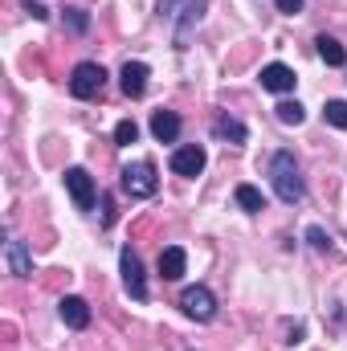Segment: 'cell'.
I'll list each match as a JSON object with an SVG mask.
<instances>
[{
    "label": "cell",
    "instance_id": "1",
    "mask_svg": "<svg viewBox=\"0 0 347 351\" xmlns=\"http://www.w3.org/2000/svg\"><path fill=\"white\" fill-rule=\"evenodd\" d=\"M270 184H274V192H278L282 204H298L307 196V180H302V172H298V164H294L290 152H278L270 160Z\"/></svg>",
    "mask_w": 347,
    "mask_h": 351
},
{
    "label": "cell",
    "instance_id": "5",
    "mask_svg": "<svg viewBox=\"0 0 347 351\" xmlns=\"http://www.w3.org/2000/svg\"><path fill=\"white\" fill-rule=\"evenodd\" d=\"M180 306H184V315L196 319V323H208V319L217 315V298H213L208 286H188V290L180 294Z\"/></svg>",
    "mask_w": 347,
    "mask_h": 351
},
{
    "label": "cell",
    "instance_id": "12",
    "mask_svg": "<svg viewBox=\"0 0 347 351\" xmlns=\"http://www.w3.org/2000/svg\"><path fill=\"white\" fill-rule=\"evenodd\" d=\"M200 16H204V0H188V4H184V16L176 21V49L188 45V37H192V29L200 25Z\"/></svg>",
    "mask_w": 347,
    "mask_h": 351
},
{
    "label": "cell",
    "instance_id": "18",
    "mask_svg": "<svg viewBox=\"0 0 347 351\" xmlns=\"http://www.w3.org/2000/svg\"><path fill=\"white\" fill-rule=\"evenodd\" d=\"M274 110H278V123H286V127H298V123L307 119V110H302V102H290V98H286V102H278Z\"/></svg>",
    "mask_w": 347,
    "mask_h": 351
},
{
    "label": "cell",
    "instance_id": "19",
    "mask_svg": "<svg viewBox=\"0 0 347 351\" xmlns=\"http://www.w3.org/2000/svg\"><path fill=\"white\" fill-rule=\"evenodd\" d=\"M323 119H327L331 127H339V131H347V102H344V98H331V102L323 106Z\"/></svg>",
    "mask_w": 347,
    "mask_h": 351
},
{
    "label": "cell",
    "instance_id": "16",
    "mask_svg": "<svg viewBox=\"0 0 347 351\" xmlns=\"http://www.w3.org/2000/svg\"><path fill=\"white\" fill-rule=\"evenodd\" d=\"M233 200H237V208H246V213H261V208H265V196H261V188H254V184H237V188H233Z\"/></svg>",
    "mask_w": 347,
    "mask_h": 351
},
{
    "label": "cell",
    "instance_id": "25",
    "mask_svg": "<svg viewBox=\"0 0 347 351\" xmlns=\"http://www.w3.org/2000/svg\"><path fill=\"white\" fill-rule=\"evenodd\" d=\"M25 12H29L33 21H45V16H49V12H45V4H37V0H29V4H25Z\"/></svg>",
    "mask_w": 347,
    "mask_h": 351
},
{
    "label": "cell",
    "instance_id": "4",
    "mask_svg": "<svg viewBox=\"0 0 347 351\" xmlns=\"http://www.w3.org/2000/svg\"><path fill=\"white\" fill-rule=\"evenodd\" d=\"M119 274H123L127 294H131L135 302H147V278H143V262H139V254H135L131 245L119 254Z\"/></svg>",
    "mask_w": 347,
    "mask_h": 351
},
{
    "label": "cell",
    "instance_id": "20",
    "mask_svg": "<svg viewBox=\"0 0 347 351\" xmlns=\"http://www.w3.org/2000/svg\"><path fill=\"white\" fill-rule=\"evenodd\" d=\"M135 139H139V127H135L131 119H123V123L115 127V143H119V147H131Z\"/></svg>",
    "mask_w": 347,
    "mask_h": 351
},
{
    "label": "cell",
    "instance_id": "9",
    "mask_svg": "<svg viewBox=\"0 0 347 351\" xmlns=\"http://www.w3.org/2000/svg\"><path fill=\"white\" fill-rule=\"evenodd\" d=\"M294 70L290 66H282V62H270V66H261V90H270V94H290L294 90Z\"/></svg>",
    "mask_w": 347,
    "mask_h": 351
},
{
    "label": "cell",
    "instance_id": "10",
    "mask_svg": "<svg viewBox=\"0 0 347 351\" xmlns=\"http://www.w3.org/2000/svg\"><path fill=\"white\" fill-rule=\"evenodd\" d=\"M58 315H62V323L74 327V331H86L90 327V306H86V298H78V294H66V298L58 302Z\"/></svg>",
    "mask_w": 347,
    "mask_h": 351
},
{
    "label": "cell",
    "instance_id": "8",
    "mask_svg": "<svg viewBox=\"0 0 347 351\" xmlns=\"http://www.w3.org/2000/svg\"><path fill=\"white\" fill-rule=\"evenodd\" d=\"M147 78H152L147 62H127V66L119 70V86H123L127 98H143V94H147Z\"/></svg>",
    "mask_w": 347,
    "mask_h": 351
},
{
    "label": "cell",
    "instance_id": "14",
    "mask_svg": "<svg viewBox=\"0 0 347 351\" xmlns=\"http://www.w3.org/2000/svg\"><path fill=\"white\" fill-rule=\"evenodd\" d=\"M180 127H184V123H180L176 110H156V114H152V135H156L160 143H176V139H180Z\"/></svg>",
    "mask_w": 347,
    "mask_h": 351
},
{
    "label": "cell",
    "instance_id": "11",
    "mask_svg": "<svg viewBox=\"0 0 347 351\" xmlns=\"http://www.w3.org/2000/svg\"><path fill=\"white\" fill-rule=\"evenodd\" d=\"M4 262H8V269H12L16 278H33V258H29L25 241L8 237V241H4Z\"/></svg>",
    "mask_w": 347,
    "mask_h": 351
},
{
    "label": "cell",
    "instance_id": "2",
    "mask_svg": "<svg viewBox=\"0 0 347 351\" xmlns=\"http://www.w3.org/2000/svg\"><path fill=\"white\" fill-rule=\"evenodd\" d=\"M119 184H123V192H127L131 200H147V196H156V188H160V180H156V164H152V160H135V164H127V168L119 172Z\"/></svg>",
    "mask_w": 347,
    "mask_h": 351
},
{
    "label": "cell",
    "instance_id": "13",
    "mask_svg": "<svg viewBox=\"0 0 347 351\" xmlns=\"http://www.w3.org/2000/svg\"><path fill=\"white\" fill-rule=\"evenodd\" d=\"M184 269H188V254H184L180 245L160 250V278H164V282H180V278H184Z\"/></svg>",
    "mask_w": 347,
    "mask_h": 351
},
{
    "label": "cell",
    "instance_id": "21",
    "mask_svg": "<svg viewBox=\"0 0 347 351\" xmlns=\"http://www.w3.org/2000/svg\"><path fill=\"white\" fill-rule=\"evenodd\" d=\"M66 25H70L74 33H86V29H90V16H86V8H66Z\"/></svg>",
    "mask_w": 347,
    "mask_h": 351
},
{
    "label": "cell",
    "instance_id": "22",
    "mask_svg": "<svg viewBox=\"0 0 347 351\" xmlns=\"http://www.w3.org/2000/svg\"><path fill=\"white\" fill-rule=\"evenodd\" d=\"M307 241H311L315 250H331V237H327L319 225H311V229H307Z\"/></svg>",
    "mask_w": 347,
    "mask_h": 351
},
{
    "label": "cell",
    "instance_id": "17",
    "mask_svg": "<svg viewBox=\"0 0 347 351\" xmlns=\"http://www.w3.org/2000/svg\"><path fill=\"white\" fill-rule=\"evenodd\" d=\"M315 45H319V58H323L327 66H344V62H347L344 45H339L335 37H327V33H319V41H315Z\"/></svg>",
    "mask_w": 347,
    "mask_h": 351
},
{
    "label": "cell",
    "instance_id": "24",
    "mask_svg": "<svg viewBox=\"0 0 347 351\" xmlns=\"http://www.w3.org/2000/svg\"><path fill=\"white\" fill-rule=\"evenodd\" d=\"M274 4H278V12H290V16H294V12H302L307 0H274Z\"/></svg>",
    "mask_w": 347,
    "mask_h": 351
},
{
    "label": "cell",
    "instance_id": "23",
    "mask_svg": "<svg viewBox=\"0 0 347 351\" xmlns=\"http://www.w3.org/2000/svg\"><path fill=\"white\" fill-rule=\"evenodd\" d=\"M180 4H188V0H160V16L164 21H176L180 16Z\"/></svg>",
    "mask_w": 347,
    "mask_h": 351
},
{
    "label": "cell",
    "instance_id": "3",
    "mask_svg": "<svg viewBox=\"0 0 347 351\" xmlns=\"http://www.w3.org/2000/svg\"><path fill=\"white\" fill-rule=\"evenodd\" d=\"M106 86V70L98 62H78L74 74H70V94L74 98H98Z\"/></svg>",
    "mask_w": 347,
    "mask_h": 351
},
{
    "label": "cell",
    "instance_id": "6",
    "mask_svg": "<svg viewBox=\"0 0 347 351\" xmlns=\"http://www.w3.org/2000/svg\"><path fill=\"white\" fill-rule=\"evenodd\" d=\"M66 192L74 196V204H78L82 213L94 208V176H90L86 168H66Z\"/></svg>",
    "mask_w": 347,
    "mask_h": 351
},
{
    "label": "cell",
    "instance_id": "15",
    "mask_svg": "<svg viewBox=\"0 0 347 351\" xmlns=\"http://www.w3.org/2000/svg\"><path fill=\"white\" fill-rule=\"evenodd\" d=\"M213 135H217V139H229V143H246V135H250V131H246V123H241V119L221 114V119L213 123Z\"/></svg>",
    "mask_w": 347,
    "mask_h": 351
},
{
    "label": "cell",
    "instance_id": "7",
    "mask_svg": "<svg viewBox=\"0 0 347 351\" xmlns=\"http://www.w3.org/2000/svg\"><path fill=\"white\" fill-rule=\"evenodd\" d=\"M204 164H208V156H204V147L200 143H184V147H176L172 152V172L176 176H200L204 172Z\"/></svg>",
    "mask_w": 347,
    "mask_h": 351
}]
</instances>
